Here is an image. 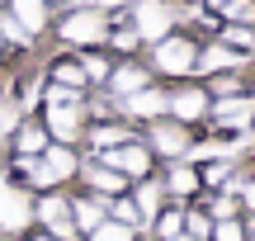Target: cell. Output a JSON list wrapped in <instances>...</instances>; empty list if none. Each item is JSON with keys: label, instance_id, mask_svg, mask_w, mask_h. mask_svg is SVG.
Returning a JSON list of instances; mask_svg holds the SVG:
<instances>
[{"label": "cell", "instance_id": "25", "mask_svg": "<svg viewBox=\"0 0 255 241\" xmlns=\"http://www.w3.org/2000/svg\"><path fill=\"white\" fill-rule=\"evenodd\" d=\"M213 38L227 43V47H237L241 57H251V62H255V28H246V24H222Z\"/></svg>", "mask_w": 255, "mask_h": 241}, {"label": "cell", "instance_id": "14", "mask_svg": "<svg viewBox=\"0 0 255 241\" xmlns=\"http://www.w3.org/2000/svg\"><path fill=\"white\" fill-rule=\"evenodd\" d=\"M156 180H161V189H165L170 204H189V199L203 189L199 166H189V161H161V166H156Z\"/></svg>", "mask_w": 255, "mask_h": 241}, {"label": "cell", "instance_id": "18", "mask_svg": "<svg viewBox=\"0 0 255 241\" xmlns=\"http://www.w3.org/2000/svg\"><path fill=\"white\" fill-rule=\"evenodd\" d=\"M5 9L14 14V24L24 28L33 43L47 38V28H52V9H47V0H5Z\"/></svg>", "mask_w": 255, "mask_h": 241}, {"label": "cell", "instance_id": "31", "mask_svg": "<svg viewBox=\"0 0 255 241\" xmlns=\"http://www.w3.org/2000/svg\"><path fill=\"white\" fill-rule=\"evenodd\" d=\"M66 5H76V0H47V9H66Z\"/></svg>", "mask_w": 255, "mask_h": 241}, {"label": "cell", "instance_id": "20", "mask_svg": "<svg viewBox=\"0 0 255 241\" xmlns=\"http://www.w3.org/2000/svg\"><path fill=\"white\" fill-rule=\"evenodd\" d=\"M128 194H132V204H137V213H142V223H151V218L161 213L165 204H170L156 175H146V180H132V185H128Z\"/></svg>", "mask_w": 255, "mask_h": 241}, {"label": "cell", "instance_id": "8", "mask_svg": "<svg viewBox=\"0 0 255 241\" xmlns=\"http://www.w3.org/2000/svg\"><path fill=\"white\" fill-rule=\"evenodd\" d=\"M95 161L114 166V170H119V175H128V180H146V175H156V156H151V147L142 142V132H137V137H128L123 147L100 151Z\"/></svg>", "mask_w": 255, "mask_h": 241}, {"label": "cell", "instance_id": "24", "mask_svg": "<svg viewBox=\"0 0 255 241\" xmlns=\"http://www.w3.org/2000/svg\"><path fill=\"white\" fill-rule=\"evenodd\" d=\"M246 76H251V71H218V76H203V90H208V100L241 95V90H246Z\"/></svg>", "mask_w": 255, "mask_h": 241}, {"label": "cell", "instance_id": "17", "mask_svg": "<svg viewBox=\"0 0 255 241\" xmlns=\"http://www.w3.org/2000/svg\"><path fill=\"white\" fill-rule=\"evenodd\" d=\"M47 128L38 123V114H24V119L14 123V132L5 137V156H38V151L47 147Z\"/></svg>", "mask_w": 255, "mask_h": 241}, {"label": "cell", "instance_id": "29", "mask_svg": "<svg viewBox=\"0 0 255 241\" xmlns=\"http://www.w3.org/2000/svg\"><path fill=\"white\" fill-rule=\"evenodd\" d=\"M218 19H222V24H246V28H255V0H227V5L218 9Z\"/></svg>", "mask_w": 255, "mask_h": 241}, {"label": "cell", "instance_id": "30", "mask_svg": "<svg viewBox=\"0 0 255 241\" xmlns=\"http://www.w3.org/2000/svg\"><path fill=\"white\" fill-rule=\"evenodd\" d=\"M208 241H246L241 218H213V237H208Z\"/></svg>", "mask_w": 255, "mask_h": 241}, {"label": "cell", "instance_id": "22", "mask_svg": "<svg viewBox=\"0 0 255 241\" xmlns=\"http://www.w3.org/2000/svg\"><path fill=\"white\" fill-rule=\"evenodd\" d=\"M104 52H109V57H137V52H142V38L132 33V24H109Z\"/></svg>", "mask_w": 255, "mask_h": 241}, {"label": "cell", "instance_id": "7", "mask_svg": "<svg viewBox=\"0 0 255 241\" xmlns=\"http://www.w3.org/2000/svg\"><path fill=\"white\" fill-rule=\"evenodd\" d=\"M137 132H142V142L151 147L156 166H161V161H184V151H189V142H194V128H184V123H175V119H151Z\"/></svg>", "mask_w": 255, "mask_h": 241}, {"label": "cell", "instance_id": "1", "mask_svg": "<svg viewBox=\"0 0 255 241\" xmlns=\"http://www.w3.org/2000/svg\"><path fill=\"white\" fill-rule=\"evenodd\" d=\"M199 33H184V28H175V33L156 38V43H146V66H151V76L161 85H175V81H189L194 66H199Z\"/></svg>", "mask_w": 255, "mask_h": 241}, {"label": "cell", "instance_id": "23", "mask_svg": "<svg viewBox=\"0 0 255 241\" xmlns=\"http://www.w3.org/2000/svg\"><path fill=\"white\" fill-rule=\"evenodd\" d=\"M0 43H5V52H33V47H38L33 38L14 24V14H9L5 5H0Z\"/></svg>", "mask_w": 255, "mask_h": 241}, {"label": "cell", "instance_id": "13", "mask_svg": "<svg viewBox=\"0 0 255 241\" xmlns=\"http://www.w3.org/2000/svg\"><path fill=\"white\" fill-rule=\"evenodd\" d=\"M128 185H132V180L119 175L114 166H104V161H95V156H81L76 189H85V194H100V199H119V194H128Z\"/></svg>", "mask_w": 255, "mask_h": 241}, {"label": "cell", "instance_id": "16", "mask_svg": "<svg viewBox=\"0 0 255 241\" xmlns=\"http://www.w3.org/2000/svg\"><path fill=\"white\" fill-rule=\"evenodd\" d=\"M151 81H156V76H151L146 62H137V57H114V71H109V81H104V95L123 100V95L142 90V85H151Z\"/></svg>", "mask_w": 255, "mask_h": 241}, {"label": "cell", "instance_id": "26", "mask_svg": "<svg viewBox=\"0 0 255 241\" xmlns=\"http://www.w3.org/2000/svg\"><path fill=\"white\" fill-rule=\"evenodd\" d=\"M109 218H114V223H123V227H132V232H146V223H142V213H137L132 194H119V199H109Z\"/></svg>", "mask_w": 255, "mask_h": 241}, {"label": "cell", "instance_id": "21", "mask_svg": "<svg viewBox=\"0 0 255 241\" xmlns=\"http://www.w3.org/2000/svg\"><path fill=\"white\" fill-rule=\"evenodd\" d=\"M76 57H81L85 85H90V90H104V81H109V71H114V57L104 52V47H85V52H76Z\"/></svg>", "mask_w": 255, "mask_h": 241}, {"label": "cell", "instance_id": "5", "mask_svg": "<svg viewBox=\"0 0 255 241\" xmlns=\"http://www.w3.org/2000/svg\"><path fill=\"white\" fill-rule=\"evenodd\" d=\"M33 227L38 232H47L52 241H81L71 223V194L66 189H43V194H33Z\"/></svg>", "mask_w": 255, "mask_h": 241}, {"label": "cell", "instance_id": "4", "mask_svg": "<svg viewBox=\"0 0 255 241\" xmlns=\"http://www.w3.org/2000/svg\"><path fill=\"white\" fill-rule=\"evenodd\" d=\"M128 24H132V33L146 47V43L180 28V5L175 0H128Z\"/></svg>", "mask_w": 255, "mask_h": 241}, {"label": "cell", "instance_id": "12", "mask_svg": "<svg viewBox=\"0 0 255 241\" xmlns=\"http://www.w3.org/2000/svg\"><path fill=\"white\" fill-rule=\"evenodd\" d=\"M38 161H43V175L52 189H71L81 175V147H66V142H47L38 151Z\"/></svg>", "mask_w": 255, "mask_h": 241}, {"label": "cell", "instance_id": "9", "mask_svg": "<svg viewBox=\"0 0 255 241\" xmlns=\"http://www.w3.org/2000/svg\"><path fill=\"white\" fill-rule=\"evenodd\" d=\"M38 123L47 128L52 142L76 147L81 132H85V104H38Z\"/></svg>", "mask_w": 255, "mask_h": 241}, {"label": "cell", "instance_id": "28", "mask_svg": "<svg viewBox=\"0 0 255 241\" xmlns=\"http://www.w3.org/2000/svg\"><path fill=\"white\" fill-rule=\"evenodd\" d=\"M81 241H142V232H132V227H123V223H114V218H104L95 232H85Z\"/></svg>", "mask_w": 255, "mask_h": 241}, {"label": "cell", "instance_id": "3", "mask_svg": "<svg viewBox=\"0 0 255 241\" xmlns=\"http://www.w3.org/2000/svg\"><path fill=\"white\" fill-rule=\"evenodd\" d=\"M28 227H33V189H24L0 161V237L19 241Z\"/></svg>", "mask_w": 255, "mask_h": 241}, {"label": "cell", "instance_id": "15", "mask_svg": "<svg viewBox=\"0 0 255 241\" xmlns=\"http://www.w3.org/2000/svg\"><path fill=\"white\" fill-rule=\"evenodd\" d=\"M251 57H241L237 47H227V43H218V38H203L199 43V66H194V76H218V71H251Z\"/></svg>", "mask_w": 255, "mask_h": 241}, {"label": "cell", "instance_id": "32", "mask_svg": "<svg viewBox=\"0 0 255 241\" xmlns=\"http://www.w3.org/2000/svg\"><path fill=\"white\" fill-rule=\"evenodd\" d=\"M165 241H194V237L189 232H175V237H165Z\"/></svg>", "mask_w": 255, "mask_h": 241}, {"label": "cell", "instance_id": "34", "mask_svg": "<svg viewBox=\"0 0 255 241\" xmlns=\"http://www.w3.org/2000/svg\"><path fill=\"white\" fill-rule=\"evenodd\" d=\"M0 241H5V237H0Z\"/></svg>", "mask_w": 255, "mask_h": 241}, {"label": "cell", "instance_id": "10", "mask_svg": "<svg viewBox=\"0 0 255 241\" xmlns=\"http://www.w3.org/2000/svg\"><path fill=\"white\" fill-rule=\"evenodd\" d=\"M128 137H137V128L123 119H85V132H81L76 147H81V156H100L109 147H123Z\"/></svg>", "mask_w": 255, "mask_h": 241}, {"label": "cell", "instance_id": "2", "mask_svg": "<svg viewBox=\"0 0 255 241\" xmlns=\"http://www.w3.org/2000/svg\"><path fill=\"white\" fill-rule=\"evenodd\" d=\"M47 33L57 38V43L66 47V52H85V47H104V38H109V14L104 9H90V5H66L57 9L52 28Z\"/></svg>", "mask_w": 255, "mask_h": 241}, {"label": "cell", "instance_id": "27", "mask_svg": "<svg viewBox=\"0 0 255 241\" xmlns=\"http://www.w3.org/2000/svg\"><path fill=\"white\" fill-rule=\"evenodd\" d=\"M184 232H189L194 241H208V237H213V218H208V208L184 204Z\"/></svg>", "mask_w": 255, "mask_h": 241}, {"label": "cell", "instance_id": "33", "mask_svg": "<svg viewBox=\"0 0 255 241\" xmlns=\"http://www.w3.org/2000/svg\"><path fill=\"white\" fill-rule=\"evenodd\" d=\"M5 57H9V52H5V43H0V66H5Z\"/></svg>", "mask_w": 255, "mask_h": 241}, {"label": "cell", "instance_id": "6", "mask_svg": "<svg viewBox=\"0 0 255 241\" xmlns=\"http://www.w3.org/2000/svg\"><path fill=\"white\" fill-rule=\"evenodd\" d=\"M165 119L184 123V128H203V119H208V90H203L199 76L165 85Z\"/></svg>", "mask_w": 255, "mask_h": 241}, {"label": "cell", "instance_id": "11", "mask_svg": "<svg viewBox=\"0 0 255 241\" xmlns=\"http://www.w3.org/2000/svg\"><path fill=\"white\" fill-rule=\"evenodd\" d=\"M119 119L132 123V128H142V123H151V119H165V85L151 81V85H142V90L123 95L119 100Z\"/></svg>", "mask_w": 255, "mask_h": 241}, {"label": "cell", "instance_id": "19", "mask_svg": "<svg viewBox=\"0 0 255 241\" xmlns=\"http://www.w3.org/2000/svg\"><path fill=\"white\" fill-rule=\"evenodd\" d=\"M109 218V199H100V194H85V189H71V223H76V232H95V227Z\"/></svg>", "mask_w": 255, "mask_h": 241}]
</instances>
